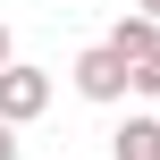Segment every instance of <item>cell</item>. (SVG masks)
Listing matches in <instances>:
<instances>
[{
    "label": "cell",
    "instance_id": "cell-1",
    "mask_svg": "<svg viewBox=\"0 0 160 160\" xmlns=\"http://www.w3.org/2000/svg\"><path fill=\"white\" fill-rule=\"evenodd\" d=\"M42 110H51V76L25 68V59H8V68H0V127H25V118H42Z\"/></svg>",
    "mask_w": 160,
    "mask_h": 160
},
{
    "label": "cell",
    "instance_id": "cell-2",
    "mask_svg": "<svg viewBox=\"0 0 160 160\" xmlns=\"http://www.w3.org/2000/svg\"><path fill=\"white\" fill-rule=\"evenodd\" d=\"M68 76H76V93H84V101H127V68H118L101 42H93V51H76V68H68Z\"/></svg>",
    "mask_w": 160,
    "mask_h": 160
},
{
    "label": "cell",
    "instance_id": "cell-3",
    "mask_svg": "<svg viewBox=\"0 0 160 160\" xmlns=\"http://www.w3.org/2000/svg\"><path fill=\"white\" fill-rule=\"evenodd\" d=\"M101 51H110V59H118V68L135 76V68H143V59H152V51H160V25H152V17H118Z\"/></svg>",
    "mask_w": 160,
    "mask_h": 160
},
{
    "label": "cell",
    "instance_id": "cell-4",
    "mask_svg": "<svg viewBox=\"0 0 160 160\" xmlns=\"http://www.w3.org/2000/svg\"><path fill=\"white\" fill-rule=\"evenodd\" d=\"M110 152L118 160H160V118H127V127L110 135Z\"/></svg>",
    "mask_w": 160,
    "mask_h": 160
},
{
    "label": "cell",
    "instance_id": "cell-5",
    "mask_svg": "<svg viewBox=\"0 0 160 160\" xmlns=\"http://www.w3.org/2000/svg\"><path fill=\"white\" fill-rule=\"evenodd\" d=\"M127 93H160V51L143 59V68H135V76H127Z\"/></svg>",
    "mask_w": 160,
    "mask_h": 160
},
{
    "label": "cell",
    "instance_id": "cell-6",
    "mask_svg": "<svg viewBox=\"0 0 160 160\" xmlns=\"http://www.w3.org/2000/svg\"><path fill=\"white\" fill-rule=\"evenodd\" d=\"M0 160H17V127H0Z\"/></svg>",
    "mask_w": 160,
    "mask_h": 160
},
{
    "label": "cell",
    "instance_id": "cell-7",
    "mask_svg": "<svg viewBox=\"0 0 160 160\" xmlns=\"http://www.w3.org/2000/svg\"><path fill=\"white\" fill-rule=\"evenodd\" d=\"M8 59H17V42H8V25H0V68H8Z\"/></svg>",
    "mask_w": 160,
    "mask_h": 160
},
{
    "label": "cell",
    "instance_id": "cell-8",
    "mask_svg": "<svg viewBox=\"0 0 160 160\" xmlns=\"http://www.w3.org/2000/svg\"><path fill=\"white\" fill-rule=\"evenodd\" d=\"M135 17H152V25H160V0H135Z\"/></svg>",
    "mask_w": 160,
    "mask_h": 160
}]
</instances>
